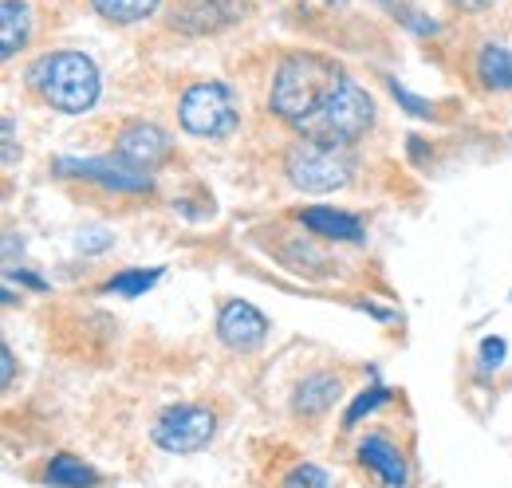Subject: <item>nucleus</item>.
Returning <instances> with one entry per match:
<instances>
[{
	"label": "nucleus",
	"instance_id": "obj_19",
	"mask_svg": "<svg viewBox=\"0 0 512 488\" xmlns=\"http://www.w3.org/2000/svg\"><path fill=\"white\" fill-rule=\"evenodd\" d=\"M383 402H390V390H386V386H371V390H363V394L351 402V410L343 414V429H355L367 414H375Z\"/></svg>",
	"mask_w": 512,
	"mask_h": 488
},
{
	"label": "nucleus",
	"instance_id": "obj_21",
	"mask_svg": "<svg viewBox=\"0 0 512 488\" xmlns=\"http://www.w3.org/2000/svg\"><path fill=\"white\" fill-rule=\"evenodd\" d=\"M390 91H394V99H398V103H402V107H406V111H410L414 119H430V115H434V107H430L426 99H418V95H410V91H406V87H398L394 79H390Z\"/></svg>",
	"mask_w": 512,
	"mask_h": 488
},
{
	"label": "nucleus",
	"instance_id": "obj_5",
	"mask_svg": "<svg viewBox=\"0 0 512 488\" xmlns=\"http://www.w3.org/2000/svg\"><path fill=\"white\" fill-rule=\"evenodd\" d=\"M178 119L182 126L197 134V138H229L233 130H237V103H233V91L225 87V83H217V79H209V83H193L190 91L182 95V103H178Z\"/></svg>",
	"mask_w": 512,
	"mask_h": 488
},
{
	"label": "nucleus",
	"instance_id": "obj_3",
	"mask_svg": "<svg viewBox=\"0 0 512 488\" xmlns=\"http://www.w3.org/2000/svg\"><path fill=\"white\" fill-rule=\"evenodd\" d=\"M355 146L343 142H323V138H296L284 154V174L288 182L304 193H335L351 182L355 174Z\"/></svg>",
	"mask_w": 512,
	"mask_h": 488
},
{
	"label": "nucleus",
	"instance_id": "obj_22",
	"mask_svg": "<svg viewBox=\"0 0 512 488\" xmlns=\"http://www.w3.org/2000/svg\"><path fill=\"white\" fill-rule=\"evenodd\" d=\"M505 355H509V343L505 339H497V335L481 339V366L485 370H497V366L505 363Z\"/></svg>",
	"mask_w": 512,
	"mask_h": 488
},
{
	"label": "nucleus",
	"instance_id": "obj_11",
	"mask_svg": "<svg viewBox=\"0 0 512 488\" xmlns=\"http://www.w3.org/2000/svg\"><path fill=\"white\" fill-rule=\"evenodd\" d=\"M355 457H359V465L363 469H371L375 473V481L383 488H406V457H402V449L383 437V433H367L363 441H359V449H355Z\"/></svg>",
	"mask_w": 512,
	"mask_h": 488
},
{
	"label": "nucleus",
	"instance_id": "obj_26",
	"mask_svg": "<svg viewBox=\"0 0 512 488\" xmlns=\"http://www.w3.org/2000/svg\"><path fill=\"white\" fill-rule=\"evenodd\" d=\"M509 300H512V296H509Z\"/></svg>",
	"mask_w": 512,
	"mask_h": 488
},
{
	"label": "nucleus",
	"instance_id": "obj_9",
	"mask_svg": "<svg viewBox=\"0 0 512 488\" xmlns=\"http://www.w3.org/2000/svg\"><path fill=\"white\" fill-rule=\"evenodd\" d=\"M115 154H119L123 162H130V166H138V170H154V166L170 154V134H166L162 126H154V122L134 119L119 130Z\"/></svg>",
	"mask_w": 512,
	"mask_h": 488
},
{
	"label": "nucleus",
	"instance_id": "obj_8",
	"mask_svg": "<svg viewBox=\"0 0 512 488\" xmlns=\"http://www.w3.org/2000/svg\"><path fill=\"white\" fill-rule=\"evenodd\" d=\"M60 174H75V178H87V182H99L107 189H119V193H146L150 189V174L130 166V162H115V158H60L56 162Z\"/></svg>",
	"mask_w": 512,
	"mask_h": 488
},
{
	"label": "nucleus",
	"instance_id": "obj_12",
	"mask_svg": "<svg viewBox=\"0 0 512 488\" xmlns=\"http://www.w3.org/2000/svg\"><path fill=\"white\" fill-rule=\"evenodd\" d=\"M339 394H343V382L335 378V374H308L300 386H296V398H292V406H296V414H304V418H320L327 414L335 402H339Z\"/></svg>",
	"mask_w": 512,
	"mask_h": 488
},
{
	"label": "nucleus",
	"instance_id": "obj_23",
	"mask_svg": "<svg viewBox=\"0 0 512 488\" xmlns=\"http://www.w3.org/2000/svg\"><path fill=\"white\" fill-rule=\"evenodd\" d=\"M16 130H12V115H4V166H12L16 162Z\"/></svg>",
	"mask_w": 512,
	"mask_h": 488
},
{
	"label": "nucleus",
	"instance_id": "obj_13",
	"mask_svg": "<svg viewBox=\"0 0 512 488\" xmlns=\"http://www.w3.org/2000/svg\"><path fill=\"white\" fill-rule=\"evenodd\" d=\"M300 221H304V229H312V233L323 237V241H347V244L363 241V225H359V217L339 213V209H327V205H320V209H304Z\"/></svg>",
	"mask_w": 512,
	"mask_h": 488
},
{
	"label": "nucleus",
	"instance_id": "obj_7",
	"mask_svg": "<svg viewBox=\"0 0 512 488\" xmlns=\"http://www.w3.org/2000/svg\"><path fill=\"white\" fill-rule=\"evenodd\" d=\"M245 16V0H174L166 24L182 36H217Z\"/></svg>",
	"mask_w": 512,
	"mask_h": 488
},
{
	"label": "nucleus",
	"instance_id": "obj_18",
	"mask_svg": "<svg viewBox=\"0 0 512 488\" xmlns=\"http://www.w3.org/2000/svg\"><path fill=\"white\" fill-rule=\"evenodd\" d=\"M162 280V268H130V272H119V276H111L107 280V292L111 296H123V300H138L142 292H150L154 284Z\"/></svg>",
	"mask_w": 512,
	"mask_h": 488
},
{
	"label": "nucleus",
	"instance_id": "obj_24",
	"mask_svg": "<svg viewBox=\"0 0 512 488\" xmlns=\"http://www.w3.org/2000/svg\"><path fill=\"white\" fill-rule=\"evenodd\" d=\"M0 363H4V378H0V382H4V390H8V386H12V378H16V359H12V351H8V347L0 351Z\"/></svg>",
	"mask_w": 512,
	"mask_h": 488
},
{
	"label": "nucleus",
	"instance_id": "obj_15",
	"mask_svg": "<svg viewBox=\"0 0 512 488\" xmlns=\"http://www.w3.org/2000/svg\"><path fill=\"white\" fill-rule=\"evenodd\" d=\"M44 481L52 488H99V469H91L83 457H75V453H60V457H52L48 461V469H44Z\"/></svg>",
	"mask_w": 512,
	"mask_h": 488
},
{
	"label": "nucleus",
	"instance_id": "obj_2",
	"mask_svg": "<svg viewBox=\"0 0 512 488\" xmlns=\"http://www.w3.org/2000/svg\"><path fill=\"white\" fill-rule=\"evenodd\" d=\"M28 87L64 115H83L99 103L103 79L91 56L83 52H48L28 67Z\"/></svg>",
	"mask_w": 512,
	"mask_h": 488
},
{
	"label": "nucleus",
	"instance_id": "obj_4",
	"mask_svg": "<svg viewBox=\"0 0 512 488\" xmlns=\"http://www.w3.org/2000/svg\"><path fill=\"white\" fill-rule=\"evenodd\" d=\"M371 126H375V99L367 95L363 83H355L351 75H343L335 83V91L323 99L320 111L300 126V134L304 138H323V142L355 146Z\"/></svg>",
	"mask_w": 512,
	"mask_h": 488
},
{
	"label": "nucleus",
	"instance_id": "obj_17",
	"mask_svg": "<svg viewBox=\"0 0 512 488\" xmlns=\"http://www.w3.org/2000/svg\"><path fill=\"white\" fill-rule=\"evenodd\" d=\"M162 0H91V8L107 20V24H119V28H127V24H138V20H146V16H154V8H158Z\"/></svg>",
	"mask_w": 512,
	"mask_h": 488
},
{
	"label": "nucleus",
	"instance_id": "obj_6",
	"mask_svg": "<svg viewBox=\"0 0 512 488\" xmlns=\"http://www.w3.org/2000/svg\"><path fill=\"white\" fill-rule=\"evenodd\" d=\"M213 433H217V414L209 406H170L150 429L154 445L178 457L201 453L213 441Z\"/></svg>",
	"mask_w": 512,
	"mask_h": 488
},
{
	"label": "nucleus",
	"instance_id": "obj_20",
	"mask_svg": "<svg viewBox=\"0 0 512 488\" xmlns=\"http://www.w3.org/2000/svg\"><path fill=\"white\" fill-rule=\"evenodd\" d=\"M280 488H331V477H327V469L304 461V465H296V469L280 481Z\"/></svg>",
	"mask_w": 512,
	"mask_h": 488
},
{
	"label": "nucleus",
	"instance_id": "obj_10",
	"mask_svg": "<svg viewBox=\"0 0 512 488\" xmlns=\"http://www.w3.org/2000/svg\"><path fill=\"white\" fill-rule=\"evenodd\" d=\"M217 335L233 351H256L268 339V319L245 300H229L217 315Z\"/></svg>",
	"mask_w": 512,
	"mask_h": 488
},
{
	"label": "nucleus",
	"instance_id": "obj_16",
	"mask_svg": "<svg viewBox=\"0 0 512 488\" xmlns=\"http://www.w3.org/2000/svg\"><path fill=\"white\" fill-rule=\"evenodd\" d=\"M477 79L489 91H512V52L505 44H485L477 52Z\"/></svg>",
	"mask_w": 512,
	"mask_h": 488
},
{
	"label": "nucleus",
	"instance_id": "obj_25",
	"mask_svg": "<svg viewBox=\"0 0 512 488\" xmlns=\"http://www.w3.org/2000/svg\"><path fill=\"white\" fill-rule=\"evenodd\" d=\"M453 8H461V12H481V8H489L493 0H449Z\"/></svg>",
	"mask_w": 512,
	"mask_h": 488
},
{
	"label": "nucleus",
	"instance_id": "obj_14",
	"mask_svg": "<svg viewBox=\"0 0 512 488\" xmlns=\"http://www.w3.org/2000/svg\"><path fill=\"white\" fill-rule=\"evenodd\" d=\"M28 32H32L28 4H24V0H4V4H0V56L12 60V56L28 44Z\"/></svg>",
	"mask_w": 512,
	"mask_h": 488
},
{
	"label": "nucleus",
	"instance_id": "obj_1",
	"mask_svg": "<svg viewBox=\"0 0 512 488\" xmlns=\"http://www.w3.org/2000/svg\"><path fill=\"white\" fill-rule=\"evenodd\" d=\"M343 79V71L331 60H323L316 52H292L284 56L276 75H272V91H268V107L276 119H284L288 126H304L316 111L323 107V99L335 91V83Z\"/></svg>",
	"mask_w": 512,
	"mask_h": 488
}]
</instances>
